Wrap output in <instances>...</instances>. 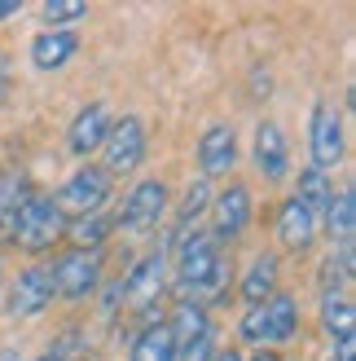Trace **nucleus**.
<instances>
[{
    "mask_svg": "<svg viewBox=\"0 0 356 361\" xmlns=\"http://www.w3.org/2000/svg\"><path fill=\"white\" fill-rule=\"evenodd\" d=\"M172 291L189 304H216L234 286V260L224 256V247L211 238L207 229H193L176 243V269H172Z\"/></svg>",
    "mask_w": 356,
    "mask_h": 361,
    "instance_id": "nucleus-1",
    "label": "nucleus"
},
{
    "mask_svg": "<svg viewBox=\"0 0 356 361\" xmlns=\"http://www.w3.org/2000/svg\"><path fill=\"white\" fill-rule=\"evenodd\" d=\"M238 331H242L246 344H255V348L291 344V339L299 335V300L286 295V291H277L273 300H264V304H255V309H246L242 322H238Z\"/></svg>",
    "mask_w": 356,
    "mask_h": 361,
    "instance_id": "nucleus-2",
    "label": "nucleus"
},
{
    "mask_svg": "<svg viewBox=\"0 0 356 361\" xmlns=\"http://www.w3.org/2000/svg\"><path fill=\"white\" fill-rule=\"evenodd\" d=\"M53 269V295H62L70 304L80 300H93L106 282V260L101 251H66L49 264Z\"/></svg>",
    "mask_w": 356,
    "mask_h": 361,
    "instance_id": "nucleus-3",
    "label": "nucleus"
},
{
    "mask_svg": "<svg viewBox=\"0 0 356 361\" xmlns=\"http://www.w3.org/2000/svg\"><path fill=\"white\" fill-rule=\"evenodd\" d=\"M146 146H150V137H146V119H136V115H123L110 123V133H106L101 141V172L106 176H128L141 168V159H146Z\"/></svg>",
    "mask_w": 356,
    "mask_h": 361,
    "instance_id": "nucleus-4",
    "label": "nucleus"
},
{
    "mask_svg": "<svg viewBox=\"0 0 356 361\" xmlns=\"http://www.w3.org/2000/svg\"><path fill=\"white\" fill-rule=\"evenodd\" d=\"M62 233H66V216L58 212L53 194H31L23 216H18L13 243L23 251H31V256H40V251H49L53 243H62Z\"/></svg>",
    "mask_w": 356,
    "mask_h": 361,
    "instance_id": "nucleus-5",
    "label": "nucleus"
},
{
    "mask_svg": "<svg viewBox=\"0 0 356 361\" xmlns=\"http://www.w3.org/2000/svg\"><path fill=\"white\" fill-rule=\"evenodd\" d=\"M167 282H172L167 256H163V251H150V256H141L128 269V278H123V304H132L136 313L154 317L158 300H163V291H167Z\"/></svg>",
    "mask_w": 356,
    "mask_h": 361,
    "instance_id": "nucleus-6",
    "label": "nucleus"
},
{
    "mask_svg": "<svg viewBox=\"0 0 356 361\" xmlns=\"http://www.w3.org/2000/svg\"><path fill=\"white\" fill-rule=\"evenodd\" d=\"M110 185H115V180L106 176L101 168L84 164V168H75L66 176V185L53 194V203H58V212L66 216V221H75V216H88V212H97V207L110 203Z\"/></svg>",
    "mask_w": 356,
    "mask_h": 361,
    "instance_id": "nucleus-7",
    "label": "nucleus"
},
{
    "mask_svg": "<svg viewBox=\"0 0 356 361\" xmlns=\"http://www.w3.org/2000/svg\"><path fill=\"white\" fill-rule=\"evenodd\" d=\"M167 216V185L163 180H136L123 198V207L115 212V229L128 233H150Z\"/></svg>",
    "mask_w": 356,
    "mask_h": 361,
    "instance_id": "nucleus-8",
    "label": "nucleus"
},
{
    "mask_svg": "<svg viewBox=\"0 0 356 361\" xmlns=\"http://www.w3.org/2000/svg\"><path fill=\"white\" fill-rule=\"evenodd\" d=\"M207 212H211V229H207L211 238H216L220 247L234 243V238H242V229L251 225V216H255L251 212V190H246L242 180H234V185H224L216 198H211Z\"/></svg>",
    "mask_w": 356,
    "mask_h": 361,
    "instance_id": "nucleus-9",
    "label": "nucleus"
},
{
    "mask_svg": "<svg viewBox=\"0 0 356 361\" xmlns=\"http://www.w3.org/2000/svg\"><path fill=\"white\" fill-rule=\"evenodd\" d=\"M308 150H312V168H334L348 150L343 141V119L330 102H317L312 106V123H308Z\"/></svg>",
    "mask_w": 356,
    "mask_h": 361,
    "instance_id": "nucleus-10",
    "label": "nucleus"
},
{
    "mask_svg": "<svg viewBox=\"0 0 356 361\" xmlns=\"http://www.w3.org/2000/svg\"><path fill=\"white\" fill-rule=\"evenodd\" d=\"M49 304H53V269L49 264L23 269L9 286V317H40Z\"/></svg>",
    "mask_w": 356,
    "mask_h": 361,
    "instance_id": "nucleus-11",
    "label": "nucleus"
},
{
    "mask_svg": "<svg viewBox=\"0 0 356 361\" xmlns=\"http://www.w3.org/2000/svg\"><path fill=\"white\" fill-rule=\"evenodd\" d=\"M238 164V133L229 123H211V128L198 137V168H203V180H216V176H229Z\"/></svg>",
    "mask_w": 356,
    "mask_h": 361,
    "instance_id": "nucleus-12",
    "label": "nucleus"
},
{
    "mask_svg": "<svg viewBox=\"0 0 356 361\" xmlns=\"http://www.w3.org/2000/svg\"><path fill=\"white\" fill-rule=\"evenodd\" d=\"M110 106L106 102H88L84 111L70 119V128H66V150L70 154H80V159H88L93 150H101V141H106V133H110Z\"/></svg>",
    "mask_w": 356,
    "mask_h": 361,
    "instance_id": "nucleus-13",
    "label": "nucleus"
},
{
    "mask_svg": "<svg viewBox=\"0 0 356 361\" xmlns=\"http://www.w3.org/2000/svg\"><path fill=\"white\" fill-rule=\"evenodd\" d=\"M317 229H322V221L291 194L286 203H281V212H277V243L299 256V251H308L317 243Z\"/></svg>",
    "mask_w": 356,
    "mask_h": 361,
    "instance_id": "nucleus-14",
    "label": "nucleus"
},
{
    "mask_svg": "<svg viewBox=\"0 0 356 361\" xmlns=\"http://www.w3.org/2000/svg\"><path fill=\"white\" fill-rule=\"evenodd\" d=\"M255 168L269 180H281L291 172V146H286L281 123H260L255 128Z\"/></svg>",
    "mask_w": 356,
    "mask_h": 361,
    "instance_id": "nucleus-15",
    "label": "nucleus"
},
{
    "mask_svg": "<svg viewBox=\"0 0 356 361\" xmlns=\"http://www.w3.org/2000/svg\"><path fill=\"white\" fill-rule=\"evenodd\" d=\"M80 49V35L66 31V27H53V31H40L31 40V66L35 71H62Z\"/></svg>",
    "mask_w": 356,
    "mask_h": 361,
    "instance_id": "nucleus-16",
    "label": "nucleus"
},
{
    "mask_svg": "<svg viewBox=\"0 0 356 361\" xmlns=\"http://www.w3.org/2000/svg\"><path fill=\"white\" fill-rule=\"evenodd\" d=\"M110 233H115V212H110V207H97V212H88V216L66 221V233H62V238L70 243V251H101Z\"/></svg>",
    "mask_w": 356,
    "mask_h": 361,
    "instance_id": "nucleus-17",
    "label": "nucleus"
},
{
    "mask_svg": "<svg viewBox=\"0 0 356 361\" xmlns=\"http://www.w3.org/2000/svg\"><path fill=\"white\" fill-rule=\"evenodd\" d=\"M31 180L27 172H0V243H13V229H18V216H23L27 198H31Z\"/></svg>",
    "mask_w": 356,
    "mask_h": 361,
    "instance_id": "nucleus-18",
    "label": "nucleus"
},
{
    "mask_svg": "<svg viewBox=\"0 0 356 361\" xmlns=\"http://www.w3.org/2000/svg\"><path fill=\"white\" fill-rule=\"evenodd\" d=\"M273 295H277V256L260 251L251 260V269L242 274V300H246V309H255V304L273 300Z\"/></svg>",
    "mask_w": 356,
    "mask_h": 361,
    "instance_id": "nucleus-19",
    "label": "nucleus"
},
{
    "mask_svg": "<svg viewBox=\"0 0 356 361\" xmlns=\"http://www.w3.org/2000/svg\"><path fill=\"white\" fill-rule=\"evenodd\" d=\"M322 326L339 348H352V331H356V313H352V300L348 291H334L322 295Z\"/></svg>",
    "mask_w": 356,
    "mask_h": 361,
    "instance_id": "nucleus-20",
    "label": "nucleus"
},
{
    "mask_svg": "<svg viewBox=\"0 0 356 361\" xmlns=\"http://www.w3.org/2000/svg\"><path fill=\"white\" fill-rule=\"evenodd\" d=\"M167 331H172V339H176V353H181V348L193 344V339L211 335V317H207L203 304L181 300V304H176V313H172V322H167Z\"/></svg>",
    "mask_w": 356,
    "mask_h": 361,
    "instance_id": "nucleus-21",
    "label": "nucleus"
},
{
    "mask_svg": "<svg viewBox=\"0 0 356 361\" xmlns=\"http://www.w3.org/2000/svg\"><path fill=\"white\" fill-rule=\"evenodd\" d=\"M128 361H176V339L167 331V322H146V331L132 339Z\"/></svg>",
    "mask_w": 356,
    "mask_h": 361,
    "instance_id": "nucleus-22",
    "label": "nucleus"
},
{
    "mask_svg": "<svg viewBox=\"0 0 356 361\" xmlns=\"http://www.w3.org/2000/svg\"><path fill=\"white\" fill-rule=\"evenodd\" d=\"M295 198L304 203L317 221H326V212H330V198H334V185H330V172L322 168H304L295 180Z\"/></svg>",
    "mask_w": 356,
    "mask_h": 361,
    "instance_id": "nucleus-23",
    "label": "nucleus"
},
{
    "mask_svg": "<svg viewBox=\"0 0 356 361\" xmlns=\"http://www.w3.org/2000/svg\"><path fill=\"white\" fill-rule=\"evenodd\" d=\"M356 198H352V185H343L339 194L330 198V212H326V229H330V243L334 247H352L356 238Z\"/></svg>",
    "mask_w": 356,
    "mask_h": 361,
    "instance_id": "nucleus-24",
    "label": "nucleus"
},
{
    "mask_svg": "<svg viewBox=\"0 0 356 361\" xmlns=\"http://www.w3.org/2000/svg\"><path fill=\"white\" fill-rule=\"evenodd\" d=\"M352 247H334L326 264H322V295H334V291H348V282H352Z\"/></svg>",
    "mask_w": 356,
    "mask_h": 361,
    "instance_id": "nucleus-25",
    "label": "nucleus"
},
{
    "mask_svg": "<svg viewBox=\"0 0 356 361\" xmlns=\"http://www.w3.org/2000/svg\"><path fill=\"white\" fill-rule=\"evenodd\" d=\"M207 203H211V185H207V180H198V185H189L185 203H181V225H189L198 212H207Z\"/></svg>",
    "mask_w": 356,
    "mask_h": 361,
    "instance_id": "nucleus-26",
    "label": "nucleus"
},
{
    "mask_svg": "<svg viewBox=\"0 0 356 361\" xmlns=\"http://www.w3.org/2000/svg\"><path fill=\"white\" fill-rule=\"evenodd\" d=\"M40 13L49 18V23H75V18L88 13V5H53L49 0V5H40Z\"/></svg>",
    "mask_w": 356,
    "mask_h": 361,
    "instance_id": "nucleus-27",
    "label": "nucleus"
},
{
    "mask_svg": "<svg viewBox=\"0 0 356 361\" xmlns=\"http://www.w3.org/2000/svg\"><path fill=\"white\" fill-rule=\"evenodd\" d=\"M70 344H75V335H66L62 344H53V348H49L44 357H35V361H80V353L70 348Z\"/></svg>",
    "mask_w": 356,
    "mask_h": 361,
    "instance_id": "nucleus-28",
    "label": "nucleus"
},
{
    "mask_svg": "<svg viewBox=\"0 0 356 361\" xmlns=\"http://www.w3.org/2000/svg\"><path fill=\"white\" fill-rule=\"evenodd\" d=\"M9 93V53H0V102Z\"/></svg>",
    "mask_w": 356,
    "mask_h": 361,
    "instance_id": "nucleus-29",
    "label": "nucleus"
},
{
    "mask_svg": "<svg viewBox=\"0 0 356 361\" xmlns=\"http://www.w3.org/2000/svg\"><path fill=\"white\" fill-rule=\"evenodd\" d=\"M23 13V0H13V5H0V18H18Z\"/></svg>",
    "mask_w": 356,
    "mask_h": 361,
    "instance_id": "nucleus-30",
    "label": "nucleus"
},
{
    "mask_svg": "<svg viewBox=\"0 0 356 361\" xmlns=\"http://www.w3.org/2000/svg\"><path fill=\"white\" fill-rule=\"evenodd\" d=\"M211 361H246L242 353H234V348H229V353H216V357H211Z\"/></svg>",
    "mask_w": 356,
    "mask_h": 361,
    "instance_id": "nucleus-31",
    "label": "nucleus"
},
{
    "mask_svg": "<svg viewBox=\"0 0 356 361\" xmlns=\"http://www.w3.org/2000/svg\"><path fill=\"white\" fill-rule=\"evenodd\" d=\"M0 361H23V353H18V348H0Z\"/></svg>",
    "mask_w": 356,
    "mask_h": 361,
    "instance_id": "nucleus-32",
    "label": "nucleus"
},
{
    "mask_svg": "<svg viewBox=\"0 0 356 361\" xmlns=\"http://www.w3.org/2000/svg\"><path fill=\"white\" fill-rule=\"evenodd\" d=\"M251 361H277V353H273V348H260V353H255Z\"/></svg>",
    "mask_w": 356,
    "mask_h": 361,
    "instance_id": "nucleus-33",
    "label": "nucleus"
}]
</instances>
